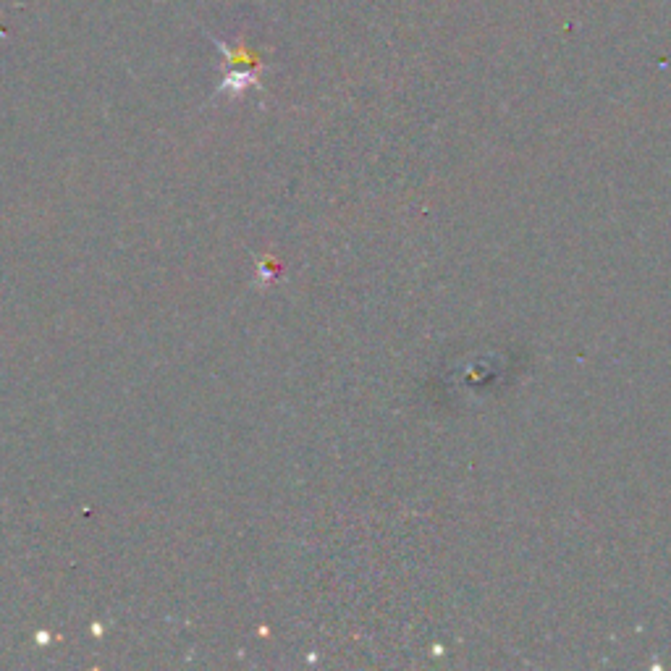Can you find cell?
<instances>
[{"instance_id": "6da1fadb", "label": "cell", "mask_w": 671, "mask_h": 671, "mask_svg": "<svg viewBox=\"0 0 671 671\" xmlns=\"http://www.w3.org/2000/svg\"><path fill=\"white\" fill-rule=\"evenodd\" d=\"M250 87H255V90H260V87H263V84H260V79H257L255 69H231L229 74L221 79V84H218V95L239 97V95H244V92L250 90Z\"/></svg>"}]
</instances>
